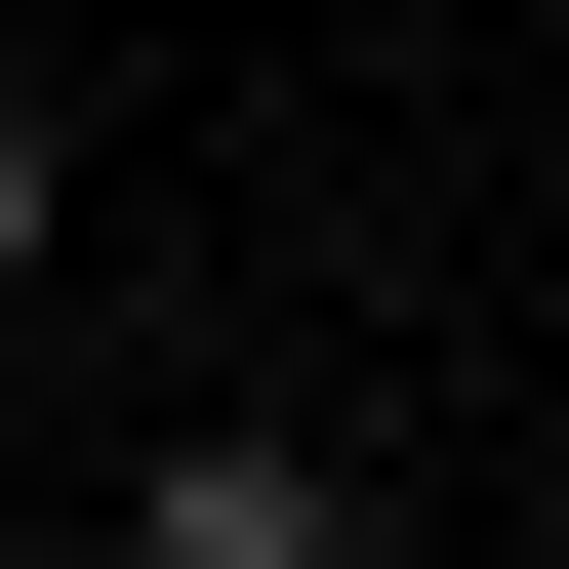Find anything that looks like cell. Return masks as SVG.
Returning <instances> with one entry per match:
<instances>
[{
	"label": "cell",
	"mask_w": 569,
	"mask_h": 569,
	"mask_svg": "<svg viewBox=\"0 0 569 569\" xmlns=\"http://www.w3.org/2000/svg\"><path fill=\"white\" fill-rule=\"evenodd\" d=\"M122 569H367V448H284V407H163V448H122Z\"/></svg>",
	"instance_id": "1"
},
{
	"label": "cell",
	"mask_w": 569,
	"mask_h": 569,
	"mask_svg": "<svg viewBox=\"0 0 569 569\" xmlns=\"http://www.w3.org/2000/svg\"><path fill=\"white\" fill-rule=\"evenodd\" d=\"M41 244H82V163H41V82H0V284H41Z\"/></svg>",
	"instance_id": "2"
}]
</instances>
